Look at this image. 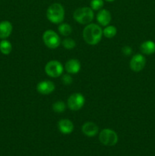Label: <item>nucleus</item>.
I'll use <instances>...</instances> for the list:
<instances>
[{"label":"nucleus","instance_id":"aec40b11","mask_svg":"<svg viewBox=\"0 0 155 156\" xmlns=\"http://www.w3.org/2000/svg\"><path fill=\"white\" fill-rule=\"evenodd\" d=\"M103 4V0H91L90 2V8L94 11H99L102 9Z\"/></svg>","mask_w":155,"mask_h":156},{"label":"nucleus","instance_id":"0eeeda50","mask_svg":"<svg viewBox=\"0 0 155 156\" xmlns=\"http://www.w3.org/2000/svg\"><path fill=\"white\" fill-rule=\"evenodd\" d=\"M85 98L81 93H74L71 94L68 99V107L71 111H79L84 105Z\"/></svg>","mask_w":155,"mask_h":156},{"label":"nucleus","instance_id":"f8f14e48","mask_svg":"<svg viewBox=\"0 0 155 156\" xmlns=\"http://www.w3.org/2000/svg\"><path fill=\"white\" fill-rule=\"evenodd\" d=\"M81 130L84 135L87 136L93 137L96 136L98 133L99 129L98 126L93 122H86L82 126Z\"/></svg>","mask_w":155,"mask_h":156},{"label":"nucleus","instance_id":"9b49d317","mask_svg":"<svg viewBox=\"0 0 155 156\" xmlns=\"http://www.w3.org/2000/svg\"><path fill=\"white\" fill-rule=\"evenodd\" d=\"M58 128L62 134L67 135L72 133L74 129V125L72 122L68 119H62L58 123Z\"/></svg>","mask_w":155,"mask_h":156},{"label":"nucleus","instance_id":"ddd939ff","mask_svg":"<svg viewBox=\"0 0 155 156\" xmlns=\"http://www.w3.org/2000/svg\"><path fill=\"white\" fill-rule=\"evenodd\" d=\"M65 68L68 74H77L81 69V63L78 59H71L67 61Z\"/></svg>","mask_w":155,"mask_h":156},{"label":"nucleus","instance_id":"6e6552de","mask_svg":"<svg viewBox=\"0 0 155 156\" xmlns=\"http://www.w3.org/2000/svg\"><path fill=\"white\" fill-rule=\"evenodd\" d=\"M146 64V59L142 54L140 53H137V54L134 55L132 58L130 60V66L131 69L135 73H138L141 72L143 69L144 68Z\"/></svg>","mask_w":155,"mask_h":156},{"label":"nucleus","instance_id":"423d86ee","mask_svg":"<svg viewBox=\"0 0 155 156\" xmlns=\"http://www.w3.org/2000/svg\"><path fill=\"white\" fill-rule=\"evenodd\" d=\"M63 70L64 67L62 64L57 60L50 61L45 66L46 74L52 78L59 77L63 73Z\"/></svg>","mask_w":155,"mask_h":156},{"label":"nucleus","instance_id":"39448f33","mask_svg":"<svg viewBox=\"0 0 155 156\" xmlns=\"http://www.w3.org/2000/svg\"><path fill=\"white\" fill-rule=\"evenodd\" d=\"M43 40L45 45L50 49H56L60 44V37L54 30H46L43 34Z\"/></svg>","mask_w":155,"mask_h":156},{"label":"nucleus","instance_id":"6ab92c4d","mask_svg":"<svg viewBox=\"0 0 155 156\" xmlns=\"http://www.w3.org/2000/svg\"><path fill=\"white\" fill-rule=\"evenodd\" d=\"M65 104L62 101H58L53 105V110L56 113H62L65 111Z\"/></svg>","mask_w":155,"mask_h":156},{"label":"nucleus","instance_id":"f03ea898","mask_svg":"<svg viewBox=\"0 0 155 156\" xmlns=\"http://www.w3.org/2000/svg\"><path fill=\"white\" fill-rule=\"evenodd\" d=\"M46 17L50 22L53 24H60L65 18V9L60 3H53L50 5L46 11Z\"/></svg>","mask_w":155,"mask_h":156},{"label":"nucleus","instance_id":"5701e85b","mask_svg":"<svg viewBox=\"0 0 155 156\" xmlns=\"http://www.w3.org/2000/svg\"><path fill=\"white\" fill-rule=\"evenodd\" d=\"M122 50L123 54L126 55V56H129L132 52V48H131L129 46H125V47H123Z\"/></svg>","mask_w":155,"mask_h":156},{"label":"nucleus","instance_id":"1a4fd4ad","mask_svg":"<svg viewBox=\"0 0 155 156\" xmlns=\"http://www.w3.org/2000/svg\"><path fill=\"white\" fill-rule=\"evenodd\" d=\"M55 85L53 82L44 80L40 82L36 85V90L41 94H50L55 90Z\"/></svg>","mask_w":155,"mask_h":156},{"label":"nucleus","instance_id":"412c9836","mask_svg":"<svg viewBox=\"0 0 155 156\" xmlns=\"http://www.w3.org/2000/svg\"><path fill=\"white\" fill-rule=\"evenodd\" d=\"M62 46L64 47V48L67 49V50H72L75 47L76 43L71 38H65L62 41Z\"/></svg>","mask_w":155,"mask_h":156},{"label":"nucleus","instance_id":"20e7f679","mask_svg":"<svg viewBox=\"0 0 155 156\" xmlns=\"http://www.w3.org/2000/svg\"><path fill=\"white\" fill-rule=\"evenodd\" d=\"M99 140L104 146H115L118 142V136L112 129H104L100 133Z\"/></svg>","mask_w":155,"mask_h":156},{"label":"nucleus","instance_id":"4468645a","mask_svg":"<svg viewBox=\"0 0 155 156\" xmlns=\"http://www.w3.org/2000/svg\"><path fill=\"white\" fill-rule=\"evenodd\" d=\"M12 24L9 21H2L0 22V38L6 39L11 35L12 32Z\"/></svg>","mask_w":155,"mask_h":156},{"label":"nucleus","instance_id":"7ed1b4c3","mask_svg":"<svg viewBox=\"0 0 155 156\" xmlns=\"http://www.w3.org/2000/svg\"><path fill=\"white\" fill-rule=\"evenodd\" d=\"M73 17L79 24H88L94 19V10H92L90 7L78 8L74 12Z\"/></svg>","mask_w":155,"mask_h":156},{"label":"nucleus","instance_id":"a211bd4d","mask_svg":"<svg viewBox=\"0 0 155 156\" xmlns=\"http://www.w3.org/2000/svg\"><path fill=\"white\" fill-rule=\"evenodd\" d=\"M117 33L116 27L112 25L106 26L103 30V35H104L107 38H112L115 36Z\"/></svg>","mask_w":155,"mask_h":156},{"label":"nucleus","instance_id":"f3484780","mask_svg":"<svg viewBox=\"0 0 155 156\" xmlns=\"http://www.w3.org/2000/svg\"><path fill=\"white\" fill-rule=\"evenodd\" d=\"M58 30L62 36H68L72 32V27L67 23H60L58 27Z\"/></svg>","mask_w":155,"mask_h":156},{"label":"nucleus","instance_id":"f257e3e1","mask_svg":"<svg viewBox=\"0 0 155 156\" xmlns=\"http://www.w3.org/2000/svg\"><path fill=\"white\" fill-rule=\"evenodd\" d=\"M103 30L96 24H88L83 30V38L87 44L96 45L101 41Z\"/></svg>","mask_w":155,"mask_h":156},{"label":"nucleus","instance_id":"2eb2a0df","mask_svg":"<svg viewBox=\"0 0 155 156\" xmlns=\"http://www.w3.org/2000/svg\"><path fill=\"white\" fill-rule=\"evenodd\" d=\"M141 53L145 55H151L155 53V43L152 41H146L140 46Z\"/></svg>","mask_w":155,"mask_h":156},{"label":"nucleus","instance_id":"4be33fe9","mask_svg":"<svg viewBox=\"0 0 155 156\" xmlns=\"http://www.w3.org/2000/svg\"><path fill=\"white\" fill-rule=\"evenodd\" d=\"M62 82L64 85H69L72 82V78H71V76L69 74L64 75L62 78Z\"/></svg>","mask_w":155,"mask_h":156},{"label":"nucleus","instance_id":"b1692460","mask_svg":"<svg viewBox=\"0 0 155 156\" xmlns=\"http://www.w3.org/2000/svg\"><path fill=\"white\" fill-rule=\"evenodd\" d=\"M104 1L108 2H114L115 0H104Z\"/></svg>","mask_w":155,"mask_h":156},{"label":"nucleus","instance_id":"9d476101","mask_svg":"<svg viewBox=\"0 0 155 156\" xmlns=\"http://www.w3.org/2000/svg\"><path fill=\"white\" fill-rule=\"evenodd\" d=\"M97 21L100 25L102 26H107L109 25V24L111 21V14L110 12H109L106 9H100L99 10L98 13L97 15Z\"/></svg>","mask_w":155,"mask_h":156},{"label":"nucleus","instance_id":"dca6fc26","mask_svg":"<svg viewBox=\"0 0 155 156\" xmlns=\"http://www.w3.org/2000/svg\"><path fill=\"white\" fill-rule=\"evenodd\" d=\"M12 50V45L9 41L4 39L0 41V52L4 55L10 54Z\"/></svg>","mask_w":155,"mask_h":156}]
</instances>
